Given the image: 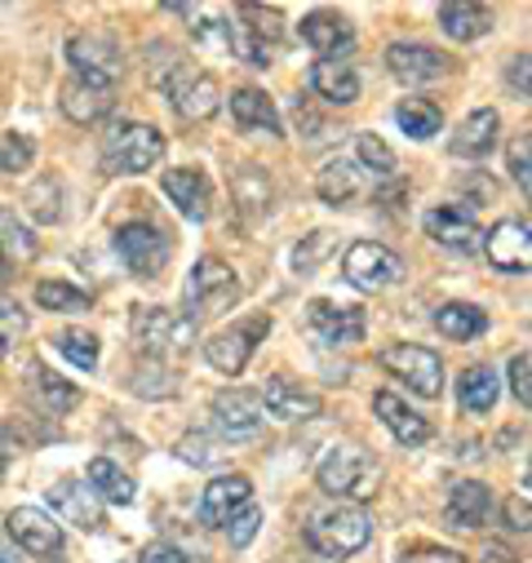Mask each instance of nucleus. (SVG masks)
<instances>
[{
	"label": "nucleus",
	"instance_id": "obj_1",
	"mask_svg": "<svg viewBox=\"0 0 532 563\" xmlns=\"http://www.w3.org/2000/svg\"><path fill=\"white\" fill-rule=\"evenodd\" d=\"M377 462L355 444H333L315 466V484L337 501H368L377 493Z\"/></svg>",
	"mask_w": 532,
	"mask_h": 563
},
{
	"label": "nucleus",
	"instance_id": "obj_2",
	"mask_svg": "<svg viewBox=\"0 0 532 563\" xmlns=\"http://www.w3.org/2000/svg\"><path fill=\"white\" fill-rule=\"evenodd\" d=\"M307 541L324 559H351L373 541V519L359 506H329L307 519Z\"/></svg>",
	"mask_w": 532,
	"mask_h": 563
},
{
	"label": "nucleus",
	"instance_id": "obj_3",
	"mask_svg": "<svg viewBox=\"0 0 532 563\" xmlns=\"http://www.w3.org/2000/svg\"><path fill=\"white\" fill-rule=\"evenodd\" d=\"M160 156H165V133L152 129V124L120 120L102 137V165H107V174H147V169L160 165Z\"/></svg>",
	"mask_w": 532,
	"mask_h": 563
},
{
	"label": "nucleus",
	"instance_id": "obj_4",
	"mask_svg": "<svg viewBox=\"0 0 532 563\" xmlns=\"http://www.w3.org/2000/svg\"><path fill=\"white\" fill-rule=\"evenodd\" d=\"M133 342H138L156 364L187 355L196 346V320L178 316L169 307H138L133 311Z\"/></svg>",
	"mask_w": 532,
	"mask_h": 563
},
{
	"label": "nucleus",
	"instance_id": "obj_5",
	"mask_svg": "<svg viewBox=\"0 0 532 563\" xmlns=\"http://www.w3.org/2000/svg\"><path fill=\"white\" fill-rule=\"evenodd\" d=\"M226 41L231 54L248 67H271L280 54V14L262 5H240V14L226 23Z\"/></svg>",
	"mask_w": 532,
	"mask_h": 563
},
{
	"label": "nucleus",
	"instance_id": "obj_6",
	"mask_svg": "<svg viewBox=\"0 0 532 563\" xmlns=\"http://www.w3.org/2000/svg\"><path fill=\"white\" fill-rule=\"evenodd\" d=\"M240 302V279L222 257H200L187 275V316L204 320V316H222Z\"/></svg>",
	"mask_w": 532,
	"mask_h": 563
},
{
	"label": "nucleus",
	"instance_id": "obj_7",
	"mask_svg": "<svg viewBox=\"0 0 532 563\" xmlns=\"http://www.w3.org/2000/svg\"><path fill=\"white\" fill-rule=\"evenodd\" d=\"M377 360H381L386 373H395L399 382H409V390L422 395V399H435L444 390V360L431 346L399 342V346H386Z\"/></svg>",
	"mask_w": 532,
	"mask_h": 563
},
{
	"label": "nucleus",
	"instance_id": "obj_8",
	"mask_svg": "<svg viewBox=\"0 0 532 563\" xmlns=\"http://www.w3.org/2000/svg\"><path fill=\"white\" fill-rule=\"evenodd\" d=\"M266 333H271V320H266V316L240 320V324H231V329H222V333H213V338L204 342V360H209L218 373L240 377V373L248 368V360H253V351H257V342H262Z\"/></svg>",
	"mask_w": 532,
	"mask_h": 563
},
{
	"label": "nucleus",
	"instance_id": "obj_9",
	"mask_svg": "<svg viewBox=\"0 0 532 563\" xmlns=\"http://www.w3.org/2000/svg\"><path fill=\"white\" fill-rule=\"evenodd\" d=\"M342 275L351 279V285L359 294H381L390 289L399 275H404V262H399L386 244H373V240H355L342 257Z\"/></svg>",
	"mask_w": 532,
	"mask_h": 563
},
{
	"label": "nucleus",
	"instance_id": "obj_10",
	"mask_svg": "<svg viewBox=\"0 0 532 563\" xmlns=\"http://www.w3.org/2000/svg\"><path fill=\"white\" fill-rule=\"evenodd\" d=\"M165 98L169 107L182 115V120H209L218 107H222V89L209 71H196V67H174L165 76Z\"/></svg>",
	"mask_w": 532,
	"mask_h": 563
},
{
	"label": "nucleus",
	"instance_id": "obj_11",
	"mask_svg": "<svg viewBox=\"0 0 532 563\" xmlns=\"http://www.w3.org/2000/svg\"><path fill=\"white\" fill-rule=\"evenodd\" d=\"M364 333H368V320H364V311L359 307H337V302H324V298H315L311 307H307V338L315 342V346H355V342H364Z\"/></svg>",
	"mask_w": 532,
	"mask_h": 563
},
{
	"label": "nucleus",
	"instance_id": "obj_12",
	"mask_svg": "<svg viewBox=\"0 0 532 563\" xmlns=\"http://www.w3.org/2000/svg\"><path fill=\"white\" fill-rule=\"evenodd\" d=\"M115 253L124 257V266H129L133 275L152 279V275H160V266L169 262V235L156 231L152 222H129V227L115 231Z\"/></svg>",
	"mask_w": 532,
	"mask_h": 563
},
{
	"label": "nucleus",
	"instance_id": "obj_13",
	"mask_svg": "<svg viewBox=\"0 0 532 563\" xmlns=\"http://www.w3.org/2000/svg\"><path fill=\"white\" fill-rule=\"evenodd\" d=\"M262 417H266V404L257 390H218L213 395V421L226 440H253L262 431Z\"/></svg>",
	"mask_w": 532,
	"mask_h": 563
},
{
	"label": "nucleus",
	"instance_id": "obj_14",
	"mask_svg": "<svg viewBox=\"0 0 532 563\" xmlns=\"http://www.w3.org/2000/svg\"><path fill=\"white\" fill-rule=\"evenodd\" d=\"M257 395H262L266 412L280 417V421H311V417H320V408H324V399H320L315 390H307L302 382H293V377H285V373L266 377Z\"/></svg>",
	"mask_w": 532,
	"mask_h": 563
},
{
	"label": "nucleus",
	"instance_id": "obj_15",
	"mask_svg": "<svg viewBox=\"0 0 532 563\" xmlns=\"http://www.w3.org/2000/svg\"><path fill=\"white\" fill-rule=\"evenodd\" d=\"M386 67L395 80H404V85H431L448 71V58L431 45H413V41H399L386 49Z\"/></svg>",
	"mask_w": 532,
	"mask_h": 563
},
{
	"label": "nucleus",
	"instance_id": "obj_16",
	"mask_svg": "<svg viewBox=\"0 0 532 563\" xmlns=\"http://www.w3.org/2000/svg\"><path fill=\"white\" fill-rule=\"evenodd\" d=\"M426 235L453 253H475L479 249V218L466 209V205H444V209H431L426 213Z\"/></svg>",
	"mask_w": 532,
	"mask_h": 563
},
{
	"label": "nucleus",
	"instance_id": "obj_17",
	"mask_svg": "<svg viewBox=\"0 0 532 563\" xmlns=\"http://www.w3.org/2000/svg\"><path fill=\"white\" fill-rule=\"evenodd\" d=\"M49 506H54V515H58L63 523H76L80 532L102 528V501H98V493H93L89 484H80V479H58V484L49 488Z\"/></svg>",
	"mask_w": 532,
	"mask_h": 563
},
{
	"label": "nucleus",
	"instance_id": "obj_18",
	"mask_svg": "<svg viewBox=\"0 0 532 563\" xmlns=\"http://www.w3.org/2000/svg\"><path fill=\"white\" fill-rule=\"evenodd\" d=\"M484 253L492 266L501 271H532V231L514 218L497 222L488 235H484Z\"/></svg>",
	"mask_w": 532,
	"mask_h": 563
},
{
	"label": "nucleus",
	"instance_id": "obj_19",
	"mask_svg": "<svg viewBox=\"0 0 532 563\" xmlns=\"http://www.w3.org/2000/svg\"><path fill=\"white\" fill-rule=\"evenodd\" d=\"M67 63L76 67V76L98 80V85H115V76H120V54L102 36H71L67 41Z\"/></svg>",
	"mask_w": 532,
	"mask_h": 563
},
{
	"label": "nucleus",
	"instance_id": "obj_20",
	"mask_svg": "<svg viewBox=\"0 0 532 563\" xmlns=\"http://www.w3.org/2000/svg\"><path fill=\"white\" fill-rule=\"evenodd\" d=\"M373 412L381 417V427H386L399 444L418 449V444H426V440H431V421H426L422 412H413L404 399L390 395V390H377V395H373Z\"/></svg>",
	"mask_w": 532,
	"mask_h": 563
},
{
	"label": "nucleus",
	"instance_id": "obj_21",
	"mask_svg": "<svg viewBox=\"0 0 532 563\" xmlns=\"http://www.w3.org/2000/svg\"><path fill=\"white\" fill-rule=\"evenodd\" d=\"M58 107H63L67 120L93 124V120H102V115L115 107V89H111V85H98V80H85V76H71V80L63 85Z\"/></svg>",
	"mask_w": 532,
	"mask_h": 563
},
{
	"label": "nucleus",
	"instance_id": "obj_22",
	"mask_svg": "<svg viewBox=\"0 0 532 563\" xmlns=\"http://www.w3.org/2000/svg\"><path fill=\"white\" fill-rule=\"evenodd\" d=\"M248 497H253V484H248L244 475H222V479H213V484L204 488V497H200V523H209V528L231 523V519L248 506Z\"/></svg>",
	"mask_w": 532,
	"mask_h": 563
},
{
	"label": "nucleus",
	"instance_id": "obj_23",
	"mask_svg": "<svg viewBox=\"0 0 532 563\" xmlns=\"http://www.w3.org/2000/svg\"><path fill=\"white\" fill-rule=\"evenodd\" d=\"M10 537H14L27 554H58V550H63V528H58L45 510H36V506L10 510Z\"/></svg>",
	"mask_w": 532,
	"mask_h": 563
},
{
	"label": "nucleus",
	"instance_id": "obj_24",
	"mask_svg": "<svg viewBox=\"0 0 532 563\" xmlns=\"http://www.w3.org/2000/svg\"><path fill=\"white\" fill-rule=\"evenodd\" d=\"M298 32H302V41H307L320 58H337V54H346V49L355 45L351 23H346L342 14H333V10H311V14L298 23Z\"/></svg>",
	"mask_w": 532,
	"mask_h": 563
},
{
	"label": "nucleus",
	"instance_id": "obj_25",
	"mask_svg": "<svg viewBox=\"0 0 532 563\" xmlns=\"http://www.w3.org/2000/svg\"><path fill=\"white\" fill-rule=\"evenodd\" d=\"M160 187L178 205L182 218H191V222H204L209 218V200L213 196H209V178L200 169H165L160 174Z\"/></svg>",
	"mask_w": 532,
	"mask_h": 563
},
{
	"label": "nucleus",
	"instance_id": "obj_26",
	"mask_svg": "<svg viewBox=\"0 0 532 563\" xmlns=\"http://www.w3.org/2000/svg\"><path fill=\"white\" fill-rule=\"evenodd\" d=\"M311 89L333 102V107H351L359 102V71L351 63H337V58H320L315 71H311Z\"/></svg>",
	"mask_w": 532,
	"mask_h": 563
},
{
	"label": "nucleus",
	"instance_id": "obj_27",
	"mask_svg": "<svg viewBox=\"0 0 532 563\" xmlns=\"http://www.w3.org/2000/svg\"><path fill=\"white\" fill-rule=\"evenodd\" d=\"M497 111L492 107H479V111H470L466 120H462V129L453 133V156H466V161H484L488 152H492V143H497Z\"/></svg>",
	"mask_w": 532,
	"mask_h": 563
},
{
	"label": "nucleus",
	"instance_id": "obj_28",
	"mask_svg": "<svg viewBox=\"0 0 532 563\" xmlns=\"http://www.w3.org/2000/svg\"><path fill=\"white\" fill-rule=\"evenodd\" d=\"M444 510H448L453 528H479L488 519V510H492V493H488L484 479H462V484H453Z\"/></svg>",
	"mask_w": 532,
	"mask_h": 563
},
{
	"label": "nucleus",
	"instance_id": "obj_29",
	"mask_svg": "<svg viewBox=\"0 0 532 563\" xmlns=\"http://www.w3.org/2000/svg\"><path fill=\"white\" fill-rule=\"evenodd\" d=\"M231 115H235V124L240 129H257V133H285L280 129V111H276V102L266 98L262 89H235L231 93Z\"/></svg>",
	"mask_w": 532,
	"mask_h": 563
},
{
	"label": "nucleus",
	"instance_id": "obj_30",
	"mask_svg": "<svg viewBox=\"0 0 532 563\" xmlns=\"http://www.w3.org/2000/svg\"><path fill=\"white\" fill-rule=\"evenodd\" d=\"M497 373L488 368V364H470L462 377H457V404H462V412H470V417H479V412H492V404H497Z\"/></svg>",
	"mask_w": 532,
	"mask_h": 563
},
{
	"label": "nucleus",
	"instance_id": "obj_31",
	"mask_svg": "<svg viewBox=\"0 0 532 563\" xmlns=\"http://www.w3.org/2000/svg\"><path fill=\"white\" fill-rule=\"evenodd\" d=\"M359 187H364V178H359V165H351V161H329L324 169H320V178H315V191H320V200L324 205H351L355 196H359Z\"/></svg>",
	"mask_w": 532,
	"mask_h": 563
},
{
	"label": "nucleus",
	"instance_id": "obj_32",
	"mask_svg": "<svg viewBox=\"0 0 532 563\" xmlns=\"http://www.w3.org/2000/svg\"><path fill=\"white\" fill-rule=\"evenodd\" d=\"M93 493H98V501H111V506H129L133 501V479L115 466V462H107V457H93L89 462V479H85Z\"/></svg>",
	"mask_w": 532,
	"mask_h": 563
},
{
	"label": "nucleus",
	"instance_id": "obj_33",
	"mask_svg": "<svg viewBox=\"0 0 532 563\" xmlns=\"http://www.w3.org/2000/svg\"><path fill=\"white\" fill-rule=\"evenodd\" d=\"M440 27L448 41H479L492 27V14L484 5H440Z\"/></svg>",
	"mask_w": 532,
	"mask_h": 563
},
{
	"label": "nucleus",
	"instance_id": "obj_34",
	"mask_svg": "<svg viewBox=\"0 0 532 563\" xmlns=\"http://www.w3.org/2000/svg\"><path fill=\"white\" fill-rule=\"evenodd\" d=\"M395 120L409 137H418V143H426V137H435L444 129V111L435 102H426V98H404L395 107Z\"/></svg>",
	"mask_w": 532,
	"mask_h": 563
},
{
	"label": "nucleus",
	"instance_id": "obj_35",
	"mask_svg": "<svg viewBox=\"0 0 532 563\" xmlns=\"http://www.w3.org/2000/svg\"><path fill=\"white\" fill-rule=\"evenodd\" d=\"M435 329L444 338H453V342H470V338H479L488 329V316L479 307H470V302H448V307L435 311Z\"/></svg>",
	"mask_w": 532,
	"mask_h": 563
},
{
	"label": "nucleus",
	"instance_id": "obj_36",
	"mask_svg": "<svg viewBox=\"0 0 532 563\" xmlns=\"http://www.w3.org/2000/svg\"><path fill=\"white\" fill-rule=\"evenodd\" d=\"M32 395H36V404L45 408V412H54V417H63V412H71L76 408V386H67L58 373H49V368H41V364H32Z\"/></svg>",
	"mask_w": 532,
	"mask_h": 563
},
{
	"label": "nucleus",
	"instance_id": "obj_37",
	"mask_svg": "<svg viewBox=\"0 0 532 563\" xmlns=\"http://www.w3.org/2000/svg\"><path fill=\"white\" fill-rule=\"evenodd\" d=\"M129 390H133V395H143V399H174V395H178V377H174V368L147 360V364L133 368Z\"/></svg>",
	"mask_w": 532,
	"mask_h": 563
},
{
	"label": "nucleus",
	"instance_id": "obj_38",
	"mask_svg": "<svg viewBox=\"0 0 532 563\" xmlns=\"http://www.w3.org/2000/svg\"><path fill=\"white\" fill-rule=\"evenodd\" d=\"M36 302H41L45 311L71 316V311H85V307H89V294L76 289V285H67V279H41V285H36Z\"/></svg>",
	"mask_w": 532,
	"mask_h": 563
},
{
	"label": "nucleus",
	"instance_id": "obj_39",
	"mask_svg": "<svg viewBox=\"0 0 532 563\" xmlns=\"http://www.w3.org/2000/svg\"><path fill=\"white\" fill-rule=\"evenodd\" d=\"M355 161H359V169H368L373 178H390V174H395V152L381 143L377 133H359V137H355Z\"/></svg>",
	"mask_w": 532,
	"mask_h": 563
},
{
	"label": "nucleus",
	"instance_id": "obj_40",
	"mask_svg": "<svg viewBox=\"0 0 532 563\" xmlns=\"http://www.w3.org/2000/svg\"><path fill=\"white\" fill-rule=\"evenodd\" d=\"M54 346H58L63 360H71L76 368H85V373L98 368V338H93V333H85V329H63Z\"/></svg>",
	"mask_w": 532,
	"mask_h": 563
},
{
	"label": "nucleus",
	"instance_id": "obj_41",
	"mask_svg": "<svg viewBox=\"0 0 532 563\" xmlns=\"http://www.w3.org/2000/svg\"><path fill=\"white\" fill-rule=\"evenodd\" d=\"M235 200L248 209V213H266L271 209V183H266V174L262 169H240V178H235Z\"/></svg>",
	"mask_w": 532,
	"mask_h": 563
},
{
	"label": "nucleus",
	"instance_id": "obj_42",
	"mask_svg": "<svg viewBox=\"0 0 532 563\" xmlns=\"http://www.w3.org/2000/svg\"><path fill=\"white\" fill-rule=\"evenodd\" d=\"M27 213L36 218V222H58L63 218V187L54 183V178H41L32 191H27Z\"/></svg>",
	"mask_w": 532,
	"mask_h": 563
},
{
	"label": "nucleus",
	"instance_id": "obj_43",
	"mask_svg": "<svg viewBox=\"0 0 532 563\" xmlns=\"http://www.w3.org/2000/svg\"><path fill=\"white\" fill-rule=\"evenodd\" d=\"M36 161V143L23 133H0V174H23Z\"/></svg>",
	"mask_w": 532,
	"mask_h": 563
},
{
	"label": "nucleus",
	"instance_id": "obj_44",
	"mask_svg": "<svg viewBox=\"0 0 532 563\" xmlns=\"http://www.w3.org/2000/svg\"><path fill=\"white\" fill-rule=\"evenodd\" d=\"M329 253H333V231H311V235L293 249V271H298V275H311Z\"/></svg>",
	"mask_w": 532,
	"mask_h": 563
},
{
	"label": "nucleus",
	"instance_id": "obj_45",
	"mask_svg": "<svg viewBox=\"0 0 532 563\" xmlns=\"http://www.w3.org/2000/svg\"><path fill=\"white\" fill-rule=\"evenodd\" d=\"M23 333H27V316H23V307L10 302V298H0V360H5V355L19 346Z\"/></svg>",
	"mask_w": 532,
	"mask_h": 563
},
{
	"label": "nucleus",
	"instance_id": "obj_46",
	"mask_svg": "<svg viewBox=\"0 0 532 563\" xmlns=\"http://www.w3.org/2000/svg\"><path fill=\"white\" fill-rule=\"evenodd\" d=\"M506 161H510V178L519 183V191H523L528 205H532V137H514Z\"/></svg>",
	"mask_w": 532,
	"mask_h": 563
},
{
	"label": "nucleus",
	"instance_id": "obj_47",
	"mask_svg": "<svg viewBox=\"0 0 532 563\" xmlns=\"http://www.w3.org/2000/svg\"><path fill=\"white\" fill-rule=\"evenodd\" d=\"M178 457L182 462H191V466H222V449L209 440V435H187L182 444H178Z\"/></svg>",
	"mask_w": 532,
	"mask_h": 563
},
{
	"label": "nucleus",
	"instance_id": "obj_48",
	"mask_svg": "<svg viewBox=\"0 0 532 563\" xmlns=\"http://www.w3.org/2000/svg\"><path fill=\"white\" fill-rule=\"evenodd\" d=\"M506 377H510V390L523 408H532V355H514L506 364Z\"/></svg>",
	"mask_w": 532,
	"mask_h": 563
},
{
	"label": "nucleus",
	"instance_id": "obj_49",
	"mask_svg": "<svg viewBox=\"0 0 532 563\" xmlns=\"http://www.w3.org/2000/svg\"><path fill=\"white\" fill-rule=\"evenodd\" d=\"M257 528H262V510H257V506H244V510L226 523V537H231L235 550H244V545L257 537Z\"/></svg>",
	"mask_w": 532,
	"mask_h": 563
},
{
	"label": "nucleus",
	"instance_id": "obj_50",
	"mask_svg": "<svg viewBox=\"0 0 532 563\" xmlns=\"http://www.w3.org/2000/svg\"><path fill=\"white\" fill-rule=\"evenodd\" d=\"M0 235L10 240V249H14L19 257H36V240H32V231H27V227H19L10 213H0Z\"/></svg>",
	"mask_w": 532,
	"mask_h": 563
},
{
	"label": "nucleus",
	"instance_id": "obj_51",
	"mask_svg": "<svg viewBox=\"0 0 532 563\" xmlns=\"http://www.w3.org/2000/svg\"><path fill=\"white\" fill-rule=\"evenodd\" d=\"M399 563H466L457 550H444V545H413L399 554Z\"/></svg>",
	"mask_w": 532,
	"mask_h": 563
},
{
	"label": "nucleus",
	"instance_id": "obj_52",
	"mask_svg": "<svg viewBox=\"0 0 532 563\" xmlns=\"http://www.w3.org/2000/svg\"><path fill=\"white\" fill-rule=\"evenodd\" d=\"M501 515H506V528H514V532H532V506H528L523 497H510V501L501 506Z\"/></svg>",
	"mask_w": 532,
	"mask_h": 563
},
{
	"label": "nucleus",
	"instance_id": "obj_53",
	"mask_svg": "<svg viewBox=\"0 0 532 563\" xmlns=\"http://www.w3.org/2000/svg\"><path fill=\"white\" fill-rule=\"evenodd\" d=\"M138 563H191V559H187L178 545L156 541V545H147V550H143V559H138Z\"/></svg>",
	"mask_w": 532,
	"mask_h": 563
},
{
	"label": "nucleus",
	"instance_id": "obj_54",
	"mask_svg": "<svg viewBox=\"0 0 532 563\" xmlns=\"http://www.w3.org/2000/svg\"><path fill=\"white\" fill-rule=\"evenodd\" d=\"M506 80L519 89V93H532V58H514L506 67Z\"/></svg>",
	"mask_w": 532,
	"mask_h": 563
},
{
	"label": "nucleus",
	"instance_id": "obj_55",
	"mask_svg": "<svg viewBox=\"0 0 532 563\" xmlns=\"http://www.w3.org/2000/svg\"><path fill=\"white\" fill-rule=\"evenodd\" d=\"M10 279V257H5V249H0V285Z\"/></svg>",
	"mask_w": 532,
	"mask_h": 563
},
{
	"label": "nucleus",
	"instance_id": "obj_56",
	"mask_svg": "<svg viewBox=\"0 0 532 563\" xmlns=\"http://www.w3.org/2000/svg\"><path fill=\"white\" fill-rule=\"evenodd\" d=\"M528 488H532V457H528Z\"/></svg>",
	"mask_w": 532,
	"mask_h": 563
},
{
	"label": "nucleus",
	"instance_id": "obj_57",
	"mask_svg": "<svg viewBox=\"0 0 532 563\" xmlns=\"http://www.w3.org/2000/svg\"><path fill=\"white\" fill-rule=\"evenodd\" d=\"M0 563H10V559H5V554H0Z\"/></svg>",
	"mask_w": 532,
	"mask_h": 563
}]
</instances>
